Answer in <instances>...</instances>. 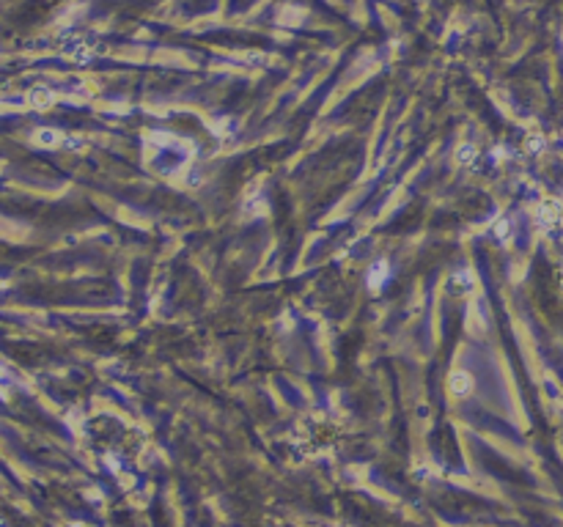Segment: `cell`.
<instances>
[{"label":"cell","instance_id":"4","mask_svg":"<svg viewBox=\"0 0 563 527\" xmlns=\"http://www.w3.org/2000/svg\"><path fill=\"white\" fill-rule=\"evenodd\" d=\"M31 102L39 107V110H44V107H50L52 105V93L47 91V88H33V93H31Z\"/></svg>","mask_w":563,"mask_h":527},{"label":"cell","instance_id":"1","mask_svg":"<svg viewBox=\"0 0 563 527\" xmlns=\"http://www.w3.org/2000/svg\"><path fill=\"white\" fill-rule=\"evenodd\" d=\"M561 220H563L561 204H555V201H544V204L539 206V222H541V225H558Z\"/></svg>","mask_w":563,"mask_h":527},{"label":"cell","instance_id":"3","mask_svg":"<svg viewBox=\"0 0 563 527\" xmlns=\"http://www.w3.org/2000/svg\"><path fill=\"white\" fill-rule=\"evenodd\" d=\"M33 140H36L39 146H47V148H52V146H63V137H61L55 130H39L36 135H33Z\"/></svg>","mask_w":563,"mask_h":527},{"label":"cell","instance_id":"6","mask_svg":"<svg viewBox=\"0 0 563 527\" xmlns=\"http://www.w3.org/2000/svg\"><path fill=\"white\" fill-rule=\"evenodd\" d=\"M385 275H388V266H385V264H380L377 269H371V275H368V283H371V289H380V283L385 280Z\"/></svg>","mask_w":563,"mask_h":527},{"label":"cell","instance_id":"5","mask_svg":"<svg viewBox=\"0 0 563 527\" xmlns=\"http://www.w3.org/2000/svg\"><path fill=\"white\" fill-rule=\"evenodd\" d=\"M456 160L462 162V165H470L473 160H476V148L470 146V143H465V146H459L456 148Z\"/></svg>","mask_w":563,"mask_h":527},{"label":"cell","instance_id":"2","mask_svg":"<svg viewBox=\"0 0 563 527\" xmlns=\"http://www.w3.org/2000/svg\"><path fill=\"white\" fill-rule=\"evenodd\" d=\"M448 388H451V393L462 398V395H467L470 390H473V379H470L467 371H453L451 379H448Z\"/></svg>","mask_w":563,"mask_h":527},{"label":"cell","instance_id":"7","mask_svg":"<svg viewBox=\"0 0 563 527\" xmlns=\"http://www.w3.org/2000/svg\"><path fill=\"white\" fill-rule=\"evenodd\" d=\"M525 148H527V151H539V148H541V140H539V137H530V140L525 143Z\"/></svg>","mask_w":563,"mask_h":527}]
</instances>
